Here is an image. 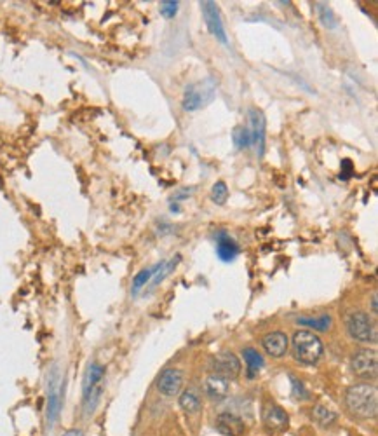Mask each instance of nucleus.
I'll return each mask as SVG.
<instances>
[{"instance_id":"14","label":"nucleus","mask_w":378,"mask_h":436,"mask_svg":"<svg viewBox=\"0 0 378 436\" xmlns=\"http://www.w3.org/2000/svg\"><path fill=\"white\" fill-rule=\"evenodd\" d=\"M217 255L224 262H231L239 255V245L227 232H220L217 238Z\"/></svg>"},{"instance_id":"19","label":"nucleus","mask_w":378,"mask_h":436,"mask_svg":"<svg viewBox=\"0 0 378 436\" xmlns=\"http://www.w3.org/2000/svg\"><path fill=\"white\" fill-rule=\"evenodd\" d=\"M298 323L303 326H309V328L319 330V332H326V330L331 328V318L328 314L319 316V318H300Z\"/></svg>"},{"instance_id":"2","label":"nucleus","mask_w":378,"mask_h":436,"mask_svg":"<svg viewBox=\"0 0 378 436\" xmlns=\"http://www.w3.org/2000/svg\"><path fill=\"white\" fill-rule=\"evenodd\" d=\"M324 347L319 337L309 330H298L293 335V354L303 365H316L323 358Z\"/></svg>"},{"instance_id":"13","label":"nucleus","mask_w":378,"mask_h":436,"mask_svg":"<svg viewBox=\"0 0 378 436\" xmlns=\"http://www.w3.org/2000/svg\"><path fill=\"white\" fill-rule=\"evenodd\" d=\"M217 430L225 436H242L246 426L234 414H220L217 417Z\"/></svg>"},{"instance_id":"24","label":"nucleus","mask_w":378,"mask_h":436,"mask_svg":"<svg viewBox=\"0 0 378 436\" xmlns=\"http://www.w3.org/2000/svg\"><path fill=\"white\" fill-rule=\"evenodd\" d=\"M211 198H213V201L217 203V205H224L228 198L227 185H225L224 182H217V184L213 185V191H211Z\"/></svg>"},{"instance_id":"23","label":"nucleus","mask_w":378,"mask_h":436,"mask_svg":"<svg viewBox=\"0 0 378 436\" xmlns=\"http://www.w3.org/2000/svg\"><path fill=\"white\" fill-rule=\"evenodd\" d=\"M178 260L180 259L171 260V262H168V263H162V267L157 270V274H155L154 283H152V286H157V284H161L162 281H164L166 277H168L169 274L173 272V270H175V267H176V263H178Z\"/></svg>"},{"instance_id":"25","label":"nucleus","mask_w":378,"mask_h":436,"mask_svg":"<svg viewBox=\"0 0 378 436\" xmlns=\"http://www.w3.org/2000/svg\"><path fill=\"white\" fill-rule=\"evenodd\" d=\"M180 9V3L175 2V0H166V2H161V14L166 17V20H173L176 16Z\"/></svg>"},{"instance_id":"10","label":"nucleus","mask_w":378,"mask_h":436,"mask_svg":"<svg viewBox=\"0 0 378 436\" xmlns=\"http://www.w3.org/2000/svg\"><path fill=\"white\" fill-rule=\"evenodd\" d=\"M182 386H183V372L178 370V368H168V370H164L159 375L157 389L162 395L168 396V398L178 395Z\"/></svg>"},{"instance_id":"9","label":"nucleus","mask_w":378,"mask_h":436,"mask_svg":"<svg viewBox=\"0 0 378 436\" xmlns=\"http://www.w3.org/2000/svg\"><path fill=\"white\" fill-rule=\"evenodd\" d=\"M249 135H252V145L256 147L258 157H263L265 152V135H267V122H265V115L256 108L249 110Z\"/></svg>"},{"instance_id":"7","label":"nucleus","mask_w":378,"mask_h":436,"mask_svg":"<svg viewBox=\"0 0 378 436\" xmlns=\"http://www.w3.org/2000/svg\"><path fill=\"white\" fill-rule=\"evenodd\" d=\"M211 368H213V374L221 375V377L228 379V381L238 377L242 370L239 358L235 354L227 353V351L215 354L213 360H211Z\"/></svg>"},{"instance_id":"21","label":"nucleus","mask_w":378,"mask_h":436,"mask_svg":"<svg viewBox=\"0 0 378 436\" xmlns=\"http://www.w3.org/2000/svg\"><path fill=\"white\" fill-rule=\"evenodd\" d=\"M232 140H234L238 149H249V147H252V135H249V129L242 128V126H238V128L232 131Z\"/></svg>"},{"instance_id":"6","label":"nucleus","mask_w":378,"mask_h":436,"mask_svg":"<svg viewBox=\"0 0 378 436\" xmlns=\"http://www.w3.org/2000/svg\"><path fill=\"white\" fill-rule=\"evenodd\" d=\"M201 9H203L204 14V21H206L208 28H210L211 35L217 37L218 42H221L224 45H228V37H227V31H225L224 27V20L220 16V9L215 2H203L201 3Z\"/></svg>"},{"instance_id":"12","label":"nucleus","mask_w":378,"mask_h":436,"mask_svg":"<svg viewBox=\"0 0 378 436\" xmlns=\"http://www.w3.org/2000/svg\"><path fill=\"white\" fill-rule=\"evenodd\" d=\"M228 391H231V382H228V379L221 377V375L211 374L204 381V393H206V396L210 400L220 402V400L227 398Z\"/></svg>"},{"instance_id":"27","label":"nucleus","mask_w":378,"mask_h":436,"mask_svg":"<svg viewBox=\"0 0 378 436\" xmlns=\"http://www.w3.org/2000/svg\"><path fill=\"white\" fill-rule=\"evenodd\" d=\"M372 311L377 314V295H373V298H372Z\"/></svg>"},{"instance_id":"18","label":"nucleus","mask_w":378,"mask_h":436,"mask_svg":"<svg viewBox=\"0 0 378 436\" xmlns=\"http://www.w3.org/2000/svg\"><path fill=\"white\" fill-rule=\"evenodd\" d=\"M162 263H164V262L157 263V266L152 267V269H145V270H141V272H138L136 276H134V279H133V295H136L138 291H140L141 288H143L145 284L148 283V281H150V277L154 276V274H157V270L161 269Z\"/></svg>"},{"instance_id":"5","label":"nucleus","mask_w":378,"mask_h":436,"mask_svg":"<svg viewBox=\"0 0 378 436\" xmlns=\"http://www.w3.org/2000/svg\"><path fill=\"white\" fill-rule=\"evenodd\" d=\"M352 372L365 381L377 379V353L373 349H361L352 356Z\"/></svg>"},{"instance_id":"8","label":"nucleus","mask_w":378,"mask_h":436,"mask_svg":"<svg viewBox=\"0 0 378 436\" xmlns=\"http://www.w3.org/2000/svg\"><path fill=\"white\" fill-rule=\"evenodd\" d=\"M261 421H263V426L267 428V431L270 433H281V431L288 430V414L281 409L279 405L274 403H268L263 407V412H261Z\"/></svg>"},{"instance_id":"11","label":"nucleus","mask_w":378,"mask_h":436,"mask_svg":"<svg viewBox=\"0 0 378 436\" xmlns=\"http://www.w3.org/2000/svg\"><path fill=\"white\" fill-rule=\"evenodd\" d=\"M261 346H263L265 353L272 358H282L288 353L289 339L286 333L282 332H270L263 337L261 340Z\"/></svg>"},{"instance_id":"3","label":"nucleus","mask_w":378,"mask_h":436,"mask_svg":"<svg viewBox=\"0 0 378 436\" xmlns=\"http://www.w3.org/2000/svg\"><path fill=\"white\" fill-rule=\"evenodd\" d=\"M215 94H217V80L208 77L187 87L182 105L187 112L201 110L215 100Z\"/></svg>"},{"instance_id":"22","label":"nucleus","mask_w":378,"mask_h":436,"mask_svg":"<svg viewBox=\"0 0 378 436\" xmlns=\"http://www.w3.org/2000/svg\"><path fill=\"white\" fill-rule=\"evenodd\" d=\"M317 10H319L321 21H323V23H324V27H326V28H335V27H337V20H335L333 13H331V9L326 6V3H324V2L317 3Z\"/></svg>"},{"instance_id":"20","label":"nucleus","mask_w":378,"mask_h":436,"mask_svg":"<svg viewBox=\"0 0 378 436\" xmlns=\"http://www.w3.org/2000/svg\"><path fill=\"white\" fill-rule=\"evenodd\" d=\"M312 417H314V421L319 424V426L326 428V426H330V424L335 423V419H337V414H335L333 410L326 409V407L319 405V407H316V409H314Z\"/></svg>"},{"instance_id":"1","label":"nucleus","mask_w":378,"mask_h":436,"mask_svg":"<svg viewBox=\"0 0 378 436\" xmlns=\"http://www.w3.org/2000/svg\"><path fill=\"white\" fill-rule=\"evenodd\" d=\"M345 405L349 412L359 419H373L377 416L378 396L372 384H354L345 393Z\"/></svg>"},{"instance_id":"26","label":"nucleus","mask_w":378,"mask_h":436,"mask_svg":"<svg viewBox=\"0 0 378 436\" xmlns=\"http://www.w3.org/2000/svg\"><path fill=\"white\" fill-rule=\"evenodd\" d=\"M63 436H82V431L80 430H70V431H66L65 435Z\"/></svg>"},{"instance_id":"15","label":"nucleus","mask_w":378,"mask_h":436,"mask_svg":"<svg viewBox=\"0 0 378 436\" xmlns=\"http://www.w3.org/2000/svg\"><path fill=\"white\" fill-rule=\"evenodd\" d=\"M103 367L101 365H89V368H87L86 372V377H84V396L87 395L89 391H93L94 388H98V386H101V381H103Z\"/></svg>"},{"instance_id":"16","label":"nucleus","mask_w":378,"mask_h":436,"mask_svg":"<svg viewBox=\"0 0 378 436\" xmlns=\"http://www.w3.org/2000/svg\"><path fill=\"white\" fill-rule=\"evenodd\" d=\"M180 407L185 410L187 414H197L201 410V396L197 395L196 389H185L180 395Z\"/></svg>"},{"instance_id":"17","label":"nucleus","mask_w":378,"mask_h":436,"mask_svg":"<svg viewBox=\"0 0 378 436\" xmlns=\"http://www.w3.org/2000/svg\"><path fill=\"white\" fill-rule=\"evenodd\" d=\"M242 356H245V361H246V367H248L249 374H258V372L261 370V367H263V358H261V354L258 353V351L252 349V347H248V349L242 351Z\"/></svg>"},{"instance_id":"4","label":"nucleus","mask_w":378,"mask_h":436,"mask_svg":"<svg viewBox=\"0 0 378 436\" xmlns=\"http://www.w3.org/2000/svg\"><path fill=\"white\" fill-rule=\"evenodd\" d=\"M347 332L354 340L363 344L375 342L377 340V328L370 316L363 311H352L347 316Z\"/></svg>"}]
</instances>
